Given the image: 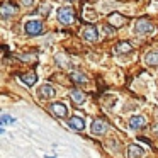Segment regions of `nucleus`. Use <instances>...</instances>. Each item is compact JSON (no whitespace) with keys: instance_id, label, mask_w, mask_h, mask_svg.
Wrapping results in <instances>:
<instances>
[{"instance_id":"nucleus-17","label":"nucleus","mask_w":158,"mask_h":158,"mask_svg":"<svg viewBox=\"0 0 158 158\" xmlns=\"http://www.w3.org/2000/svg\"><path fill=\"white\" fill-rule=\"evenodd\" d=\"M109 22L110 24H116V26H121L124 22V17L121 14H117V12H114V14L109 15Z\"/></svg>"},{"instance_id":"nucleus-10","label":"nucleus","mask_w":158,"mask_h":158,"mask_svg":"<svg viewBox=\"0 0 158 158\" xmlns=\"http://www.w3.org/2000/svg\"><path fill=\"white\" fill-rule=\"evenodd\" d=\"M144 155H146V151L138 144H129V148H127V158H143Z\"/></svg>"},{"instance_id":"nucleus-7","label":"nucleus","mask_w":158,"mask_h":158,"mask_svg":"<svg viewBox=\"0 0 158 158\" xmlns=\"http://www.w3.org/2000/svg\"><path fill=\"white\" fill-rule=\"evenodd\" d=\"M49 110H51L53 114H55L56 117H66V114H68V109H66L65 104L61 102H55L49 106Z\"/></svg>"},{"instance_id":"nucleus-18","label":"nucleus","mask_w":158,"mask_h":158,"mask_svg":"<svg viewBox=\"0 0 158 158\" xmlns=\"http://www.w3.org/2000/svg\"><path fill=\"white\" fill-rule=\"evenodd\" d=\"M14 117L9 116V114H2V117H0V124L2 126H9V124H14Z\"/></svg>"},{"instance_id":"nucleus-2","label":"nucleus","mask_w":158,"mask_h":158,"mask_svg":"<svg viewBox=\"0 0 158 158\" xmlns=\"http://www.w3.org/2000/svg\"><path fill=\"white\" fill-rule=\"evenodd\" d=\"M56 15H58V21L65 26L73 24V21H75V12H73L72 7H60Z\"/></svg>"},{"instance_id":"nucleus-14","label":"nucleus","mask_w":158,"mask_h":158,"mask_svg":"<svg viewBox=\"0 0 158 158\" xmlns=\"http://www.w3.org/2000/svg\"><path fill=\"white\" fill-rule=\"evenodd\" d=\"M90 129H92V133H94V134H104V133L107 131V124L104 123V121L97 119V121H94V123H92Z\"/></svg>"},{"instance_id":"nucleus-3","label":"nucleus","mask_w":158,"mask_h":158,"mask_svg":"<svg viewBox=\"0 0 158 158\" xmlns=\"http://www.w3.org/2000/svg\"><path fill=\"white\" fill-rule=\"evenodd\" d=\"M24 31L27 36H39L43 34V31H44V26H43V22L39 21H27L24 26Z\"/></svg>"},{"instance_id":"nucleus-1","label":"nucleus","mask_w":158,"mask_h":158,"mask_svg":"<svg viewBox=\"0 0 158 158\" xmlns=\"http://www.w3.org/2000/svg\"><path fill=\"white\" fill-rule=\"evenodd\" d=\"M133 31H134V34H138V36H144V34H151V32L155 31V27L148 19L141 17V19H138V21L134 22Z\"/></svg>"},{"instance_id":"nucleus-11","label":"nucleus","mask_w":158,"mask_h":158,"mask_svg":"<svg viewBox=\"0 0 158 158\" xmlns=\"http://www.w3.org/2000/svg\"><path fill=\"white\" fill-rule=\"evenodd\" d=\"M70 97H72V100L77 104V106H82V104H85V100H87V95L82 92V90H78V89L70 90Z\"/></svg>"},{"instance_id":"nucleus-5","label":"nucleus","mask_w":158,"mask_h":158,"mask_svg":"<svg viewBox=\"0 0 158 158\" xmlns=\"http://www.w3.org/2000/svg\"><path fill=\"white\" fill-rule=\"evenodd\" d=\"M83 39L89 43H95L99 39V32H97L95 26H85V29H83Z\"/></svg>"},{"instance_id":"nucleus-19","label":"nucleus","mask_w":158,"mask_h":158,"mask_svg":"<svg viewBox=\"0 0 158 158\" xmlns=\"http://www.w3.org/2000/svg\"><path fill=\"white\" fill-rule=\"evenodd\" d=\"M21 4L24 5V7H32V5L36 4V0H21Z\"/></svg>"},{"instance_id":"nucleus-16","label":"nucleus","mask_w":158,"mask_h":158,"mask_svg":"<svg viewBox=\"0 0 158 158\" xmlns=\"http://www.w3.org/2000/svg\"><path fill=\"white\" fill-rule=\"evenodd\" d=\"M70 80H72L73 83H87V77L83 75V73H80V72H72L70 73Z\"/></svg>"},{"instance_id":"nucleus-20","label":"nucleus","mask_w":158,"mask_h":158,"mask_svg":"<svg viewBox=\"0 0 158 158\" xmlns=\"http://www.w3.org/2000/svg\"><path fill=\"white\" fill-rule=\"evenodd\" d=\"M151 131H153V134H156V136H158V124H155V126L151 127Z\"/></svg>"},{"instance_id":"nucleus-9","label":"nucleus","mask_w":158,"mask_h":158,"mask_svg":"<svg viewBox=\"0 0 158 158\" xmlns=\"http://www.w3.org/2000/svg\"><path fill=\"white\" fill-rule=\"evenodd\" d=\"M131 51H133V44L127 43V41H121L114 46V53H116V55H127V53H131Z\"/></svg>"},{"instance_id":"nucleus-15","label":"nucleus","mask_w":158,"mask_h":158,"mask_svg":"<svg viewBox=\"0 0 158 158\" xmlns=\"http://www.w3.org/2000/svg\"><path fill=\"white\" fill-rule=\"evenodd\" d=\"M144 61L148 66H158V51H150L144 56Z\"/></svg>"},{"instance_id":"nucleus-4","label":"nucleus","mask_w":158,"mask_h":158,"mask_svg":"<svg viewBox=\"0 0 158 158\" xmlns=\"http://www.w3.org/2000/svg\"><path fill=\"white\" fill-rule=\"evenodd\" d=\"M17 10H19L17 5L10 4V2H4V4H2V7H0V15L7 19V17H10V15L17 14Z\"/></svg>"},{"instance_id":"nucleus-6","label":"nucleus","mask_w":158,"mask_h":158,"mask_svg":"<svg viewBox=\"0 0 158 158\" xmlns=\"http://www.w3.org/2000/svg\"><path fill=\"white\" fill-rule=\"evenodd\" d=\"M38 95L43 97V99H51V97L56 95V90H55V87H53V85H49V83H44V85L39 87Z\"/></svg>"},{"instance_id":"nucleus-13","label":"nucleus","mask_w":158,"mask_h":158,"mask_svg":"<svg viewBox=\"0 0 158 158\" xmlns=\"http://www.w3.org/2000/svg\"><path fill=\"white\" fill-rule=\"evenodd\" d=\"M19 78H21L22 83H26L27 87H32L36 82H38V77H36L34 72H29V73H22V75H19Z\"/></svg>"},{"instance_id":"nucleus-8","label":"nucleus","mask_w":158,"mask_h":158,"mask_svg":"<svg viewBox=\"0 0 158 158\" xmlns=\"http://www.w3.org/2000/svg\"><path fill=\"white\" fill-rule=\"evenodd\" d=\"M68 126L72 127L73 131H83L85 129V121H83V117L80 116H73L68 119Z\"/></svg>"},{"instance_id":"nucleus-12","label":"nucleus","mask_w":158,"mask_h":158,"mask_svg":"<svg viewBox=\"0 0 158 158\" xmlns=\"http://www.w3.org/2000/svg\"><path fill=\"white\" fill-rule=\"evenodd\" d=\"M129 126L131 129H141L146 126V119H144V116H133L129 119Z\"/></svg>"}]
</instances>
